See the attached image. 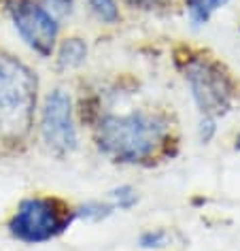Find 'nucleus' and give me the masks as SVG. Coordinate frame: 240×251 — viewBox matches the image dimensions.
Listing matches in <instances>:
<instances>
[{
    "instance_id": "423d86ee",
    "label": "nucleus",
    "mask_w": 240,
    "mask_h": 251,
    "mask_svg": "<svg viewBox=\"0 0 240 251\" xmlns=\"http://www.w3.org/2000/svg\"><path fill=\"white\" fill-rule=\"evenodd\" d=\"M7 17L20 41L41 60H51L53 51L62 39V26L51 11L41 7L34 0H7Z\"/></svg>"
},
{
    "instance_id": "39448f33",
    "label": "nucleus",
    "mask_w": 240,
    "mask_h": 251,
    "mask_svg": "<svg viewBox=\"0 0 240 251\" xmlns=\"http://www.w3.org/2000/svg\"><path fill=\"white\" fill-rule=\"evenodd\" d=\"M36 136L43 149L66 160L81 147V122L74 94L66 85H53L41 96L36 113Z\"/></svg>"
},
{
    "instance_id": "20e7f679",
    "label": "nucleus",
    "mask_w": 240,
    "mask_h": 251,
    "mask_svg": "<svg viewBox=\"0 0 240 251\" xmlns=\"http://www.w3.org/2000/svg\"><path fill=\"white\" fill-rule=\"evenodd\" d=\"M74 204L51 194H30L22 198L11 213L7 230L17 243L45 245L71 230Z\"/></svg>"
},
{
    "instance_id": "f03ea898",
    "label": "nucleus",
    "mask_w": 240,
    "mask_h": 251,
    "mask_svg": "<svg viewBox=\"0 0 240 251\" xmlns=\"http://www.w3.org/2000/svg\"><path fill=\"white\" fill-rule=\"evenodd\" d=\"M41 79L32 64L0 49V149L20 151L36 136Z\"/></svg>"
},
{
    "instance_id": "f8f14e48",
    "label": "nucleus",
    "mask_w": 240,
    "mask_h": 251,
    "mask_svg": "<svg viewBox=\"0 0 240 251\" xmlns=\"http://www.w3.org/2000/svg\"><path fill=\"white\" fill-rule=\"evenodd\" d=\"M172 243V234L166 228H147L136 238V245L144 251H160Z\"/></svg>"
},
{
    "instance_id": "9b49d317",
    "label": "nucleus",
    "mask_w": 240,
    "mask_h": 251,
    "mask_svg": "<svg viewBox=\"0 0 240 251\" xmlns=\"http://www.w3.org/2000/svg\"><path fill=\"white\" fill-rule=\"evenodd\" d=\"M90 13L104 26H117L121 22V7L117 0H83Z\"/></svg>"
},
{
    "instance_id": "9d476101",
    "label": "nucleus",
    "mask_w": 240,
    "mask_h": 251,
    "mask_svg": "<svg viewBox=\"0 0 240 251\" xmlns=\"http://www.w3.org/2000/svg\"><path fill=\"white\" fill-rule=\"evenodd\" d=\"M104 198L111 202L115 213H128L141 202V192L130 183H119L115 187H111V190L104 194Z\"/></svg>"
},
{
    "instance_id": "2eb2a0df",
    "label": "nucleus",
    "mask_w": 240,
    "mask_h": 251,
    "mask_svg": "<svg viewBox=\"0 0 240 251\" xmlns=\"http://www.w3.org/2000/svg\"><path fill=\"white\" fill-rule=\"evenodd\" d=\"M219 132V119L213 117H198V128H195V134H198V141L202 145H211L215 141V136Z\"/></svg>"
},
{
    "instance_id": "1a4fd4ad",
    "label": "nucleus",
    "mask_w": 240,
    "mask_h": 251,
    "mask_svg": "<svg viewBox=\"0 0 240 251\" xmlns=\"http://www.w3.org/2000/svg\"><path fill=\"white\" fill-rule=\"evenodd\" d=\"M115 215V209L106 198H90L85 202L74 204V219L85 224H100Z\"/></svg>"
},
{
    "instance_id": "dca6fc26",
    "label": "nucleus",
    "mask_w": 240,
    "mask_h": 251,
    "mask_svg": "<svg viewBox=\"0 0 240 251\" xmlns=\"http://www.w3.org/2000/svg\"><path fill=\"white\" fill-rule=\"evenodd\" d=\"M234 151L240 153V130L236 132V136H234Z\"/></svg>"
},
{
    "instance_id": "f257e3e1",
    "label": "nucleus",
    "mask_w": 240,
    "mask_h": 251,
    "mask_svg": "<svg viewBox=\"0 0 240 251\" xmlns=\"http://www.w3.org/2000/svg\"><path fill=\"white\" fill-rule=\"evenodd\" d=\"M85 124L94 149L115 166H155L179 147L176 119L162 106H102Z\"/></svg>"
},
{
    "instance_id": "7ed1b4c3",
    "label": "nucleus",
    "mask_w": 240,
    "mask_h": 251,
    "mask_svg": "<svg viewBox=\"0 0 240 251\" xmlns=\"http://www.w3.org/2000/svg\"><path fill=\"white\" fill-rule=\"evenodd\" d=\"M183 77L198 117L221 119L232 111L236 100V83L230 71L206 51H187L179 60Z\"/></svg>"
},
{
    "instance_id": "4468645a",
    "label": "nucleus",
    "mask_w": 240,
    "mask_h": 251,
    "mask_svg": "<svg viewBox=\"0 0 240 251\" xmlns=\"http://www.w3.org/2000/svg\"><path fill=\"white\" fill-rule=\"evenodd\" d=\"M34 2H39L41 7H45L47 11H51V13L58 17L60 22H66L71 20L74 9H77V0H34Z\"/></svg>"
},
{
    "instance_id": "6e6552de",
    "label": "nucleus",
    "mask_w": 240,
    "mask_h": 251,
    "mask_svg": "<svg viewBox=\"0 0 240 251\" xmlns=\"http://www.w3.org/2000/svg\"><path fill=\"white\" fill-rule=\"evenodd\" d=\"M185 17L193 28H202L215 17L217 11L232 2V0H181Z\"/></svg>"
},
{
    "instance_id": "ddd939ff",
    "label": "nucleus",
    "mask_w": 240,
    "mask_h": 251,
    "mask_svg": "<svg viewBox=\"0 0 240 251\" xmlns=\"http://www.w3.org/2000/svg\"><path fill=\"white\" fill-rule=\"evenodd\" d=\"M119 7L143 11V13H164L174 9L176 0H117Z\"/></svg>"
},
{
    "instance_id": "0eeeda50",
    "label": "nucleus",
    "mask_w": 240,
    "mask_h": 251,
    "mask_svg": "<svg viewBox=\"0 0 240 251\" xmlns=\"http://www.w3.org/2000/svg\"><path fill=\"white\" fill-rule=\"evenodd\" d=\"M51 60L60 73L81 71L87 64V60H90V43H87L85 36H79V34L62 36Z\"/></svg>"
}]
</instances>
